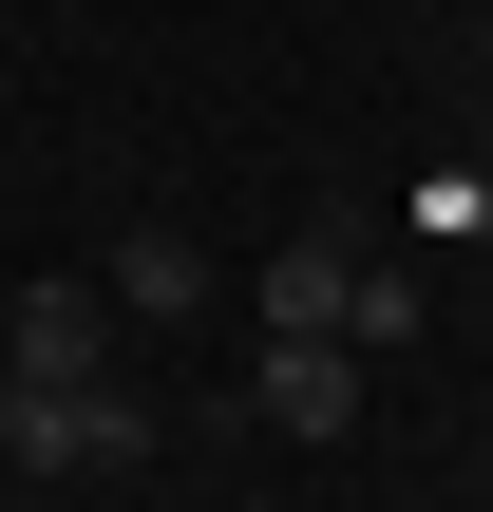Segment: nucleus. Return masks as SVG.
I'll return each mask as SVG.
<instances>
[{
  "label": "nucleus",
  "mask_w": 493,
  "mask_h": 512,
  "mask_svg": "<svg viewBox=\"0 0 493 512\" xmlns=\"http://www.w3.org/2000/svg\"><path fill=\"white\" fill-rule=\"evenodd\" d=\"M247 399L323 456V437H361V342H342V323H304V342H266V380H247Z\"/></svg>",
  "instance_id": "7ed1b4c3"
},
{
  "label": "nucleus",
  "mask_w": 493,
  "mask_h": 512,
  "mask_svg": "<svg viewBox=\"0 0 493 512\" xmlns=\"http://www.w3.org/2000/svg\"><path fill=\"white\" fill-rule=\"evenodd\" d=\"M0 418H19V475H114V456H152V399H133V380H57V399L0 380Z\"/></svg>",
  "instance_id": "f257e3e1"
},
{
  "label": "nucleus",
  "mask_w": 493,
  "mask_h": 512,
  "mask_svg": "<svg viewBox=\"0 0 493 512\" xmlns=\"http://www.w3.org/2000/svg\"><path fill=\"white\" fill-rule=\"evenodd\" d=\"M95 285H114V323H190V304H209V247H190V228H171V209H133V228H114V266H95Z\"/></svg>",
  "instance_id": "20e7f679"
},
{
  "label": "nucleus",
  "mask_w": 493,
  "mask_h": 512,
  "mask_svg": "<svg viewBox=\"0 0 493 512\" xmlns=\"http://www.w3.org/2000/svg\"><path fill=\"white\" fill-rule=\"evenodd\" d=\"M0 380H19V399L114 380V285H19V304H0Z\"/></svg>",
  "instance_id": "f03ea898"
},
{
  "label": "nucleus",
  "mask_w": 493,
  "mask_h": 512,
  "mask_svg": "<svg viewBox=\"0 0 493 512\" xmlns=\"http://www.w3.org/2000/svg\"><path fill=\"white\" fill-rule=\"evenodd\" d=\"M304 323H361V247L342 228H285L266 247V342H304Z\"/></svg>",
  "instance_id": "39448f33"
},
{
  "label": "nucleus",
  "mask_w": 493,
  "mask_h": 512,
  "mask_svg": "<svg viewBox=\"0 0 493 512\" xmlns=\"http://www.w3.org/2000/svg\"><path fill=\"white\" fill-rule=\"evenodd\" d=\"M0 475H19V418H0Z\"/></svg>",
  "instance_id": "423d86ee"
}]
</instances>
